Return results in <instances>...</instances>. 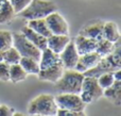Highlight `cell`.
<instances>
[{"label": "cell", "mask_w": 121, "mask_h": 116, "mask_svg": "<svg viewBox=\"0 0 121 116\" xmlns=\"http://www.w3.org/2000/svg\"><path fill=\"white\" fill-rule=\"evenodd\" d=\"M121 68V57H120V40L116 43L114 51L109 54L102 57L96 66L83 72L84 76L99 77L104 72H114Z\"/></svg>", "instance_id": "6da1fadb"}, {"label": "cell", "mask_w": 121, "mask_h": 116, "mask_svg": "<svg viewBox=\"0 0 121 116\" xmlns=\"http://www.w3.org/2000/svg\"><path fill=\"white\" fill-rule=\"evenodd\" d=\"M84 74L75 69H65L62 77L55 82V89L60 93L80 94Z\"/></svg>", "instance_id": "7a4b0ae2"}, {"label": "cell", "mask_w": 121, "mask_h": 116, "mask_svg": "<svg viewBox=\"0 0 121 116\" xmlns=\"http://www.w3.org/2000/svg\"><path fill=\"white\" fill-rule=\"evenodd\" d=\"M56 11V4L50 0H32L26 9L19 12V16L25 19L45 18L50 13Z\"/></svg>", "instance_id": "3957f363"}, {"label": "cell", "mask_w": 121, "mask_h": 116, "mask_svg": "<svg viewBox=\"0 0 121 116\" xmlns=\"http://www.w3.org/2000/svg\"><path fill=\"white\" fill-rule=\"evenodd\" d=\"M56 111L54 97L49 94L38 95L28 106V113L31 115H56Z\"/></svg>", "instance_id": "277c9868"}, {"label": "cell", "mask_w": 121, "mask_h": 116, "mask_svg": "<svg viewBox=\"0 0 121 116\" xmlns=\"http://www.w3.org/2000/svg\"><path fill=\"white\" fill-rule=\"evenodd\" d=\"M79 95L86 104L91 103L92 101L98 100L103 96V89L99 85L96 77L84 76L81 92Z\"/></svg>", "instance_id": "5b68a950"}, {"label": "cell", "mask_w": 121, "mask_h": 116, "mask_svg": "<svg viewBox=\"0 0 121 116\" xmlns=\"http://www.w3.org/2000/svg\"><path fill=\"white\" fill-rule=\"evenodd\" d=\"M13 35V47L17 49L19 54L21 57H28V58H33V59L39 61L40 54H42V50L37 48L34 44H32L22 33H18V32H14L12 33Z\"/></svg>", "instance_id": "8992f818"}, {"label": "cell", "mask_w": 121, "mask_h": 116, "mask_svg": "<svg viewBox=\"0 0 121 116\" xmlns=\"http://www.w3.org/2000/svg\"><path fill=\"white\" fill-rule=\"evenodd\" d=\"M55 103L59 109L71 110L75 112H81L85 110L86 103L81 99L79 94L74 93H62L54 97Z\"/></svg>", "instance_id": "52a82bcc"}, {"label": "cell", "mask_w": 121, "mask_h": 116, "mask_svg": "<svg viewBox=\"0 0 121 116\" xmlns=\"http://www.w3.org/2000/svg\"><path fill=\"white\" fill-rule=\"evenodd\" d=\"M46 23L50 30L51 34H62V35H69V28L66 20L60 14L52 12L45 17Z\"/></svg>", "instance_id": "ba28073f"}, {"label": "cell", "mask_w": 121, "mask_h": 116, "mask_svg": "<svg viewBox=\"0 0 121 116\" xmlns=\"http://www.w3.org/2000/svg\"><path fill=\"white\" fill-rule=\"evenodd\" d=\"M60 59L65 69H74L77 62L79 60V53H78L74 42L72 40H70V42L60 53Z\"/></svg>", "instance_id": "9c48e42d"}, {"label": "cell", "mask_w": 121, "mask_h": 116, "mask_svg": "<svg viewBox=\"0 0 121 116\" xmlns=\"http://www.w3.org/2000/svg\"><path fill=\"white\" fill-rule=\"evenodd\" d=\"M64 70V66H63L62 62L60 61L59 63L53 64V65L49 66L47 68L39 69V72L37 74V76L39 78V80L42 81H49V82L55 83L62 77Z\"/></svg>", "instance_id": "30bf717a"}, {"label": "cell", "mask_w": 121, "mask_h": 116, "mask_svg": "<svg viewBox=\"0 0 121 116\" xmlns=\"http://www.w3.org/2000/svg\"><path fill=\"white\" fill-rule=\"evenodd\" d=\"M101 58L102 57L97 51H91V52L79 55V60L77 62V65H75L74 69L80 72H85L86 70L96 66L97 63L101 60Z\"/></svg>", "instance_id": "8fae6325"}, {"label": "cell", "mask_w": 121, "mask_h": 116, "mask_svg": "<svg viewBox=\"0 0 121 116\" xmlns=\"http://www.w3.org/2000/svg\"><path fill=\"white\" fill-rule=\"evenodd\" d=\"M103 26H104V21L102 20H97L92 23H89L86 27L80 31V35H83L85 37L91 38L95 40H99L103 38Z\"/></svg>", "instance_id": "7c38bea8"}, {"label": "cell", "mask_w": 121, "mask_h": 116, "mask_svg": "<svg viewBox=\"0 0 121 116\" xmlns=\"http://www.w3.org/2000/svg\"><path fill=\"white\" fill-rule=\"evenodd\" d=\"M70 42L69 35H62V34H51L47 37V47L55 53H60L63 49Z\"/></svg>", "instance_id": "4fadbf2b"}, {"label": "cell", "mask_w": 121, "mask_h": 116, "mask_svg": "<svg viewBox=\"0 0 121 116\" xmlns=\"http://www.w3.org/2000/svg\"><path fill=\"white\" fill-rule=\"evenodd\" d=\"M73 42H74L75 48H77V51H78V53H79V55L85 54V53L91 52V51L96 50L97 40H91V38L85 37V36L79 34V35L74 38Z\"/></svg>", "instance_id": "5bb4252c"}, {"label": "cell", "mask_w": 121, "mask_h": 116, "mask_svg": "<svg viewBox=\"0 0 121 116\" xmlns=\"http://www.w3.org/2000/svg\"><path fill=\"white\" fill-rule=\"evenodd\" d=\"M21 33L32 43L37 47L39 50H44L45 48H47V37L43 36L42 34L35 32L34 30H32L31 28H29L28 26L23 27L21 29Z\"/></svg>", "instance_id": "9a60e30c"}, {"label": "cell", "mask_w": 121, "mask_h": 116, "mask_svg": "<svg viewBox=\"0 0 121 116\" xmlns=\"http://www.w3.org/2000/svg\"><path fill=\"white\" fill-rule=\"evenodd\" d=\"M103 96L117 106L121 104V80H115L107 89H103Z\"/></svg>", "instance_id": "2e32d148"}, {"label": "cell", "mask_w": 121, "mask_h": 116, "mask_svg": "<svg viewBox=\"0 0 121 116\" xmlns=\"http://www.w3.org/2000/svg\"><path fill=\"white\" fill-rule=\"evenodd\" d=\"M60 61V54L59 53L53 52L51 49H49L48 47L45 48L44 50H42V54H40L39 59V69H44L49 66L56 64Z\"/></svg>", "instance_id": "e0dca14e"}, {"label": "cell", "mask_w": 121, "mask_h": 116, "mask_svg": "<svg viewBox=\"0 0 121 116\" xmlns=\"http://www.w3.org/2000/svg\"><path fill=\"white\" fill-rule=\"evenodd\" d=\"M103 38L109 40L112 43H116L120 40V33L118 30L117 23L109 21V22H104L103 26Z\"/></svg>", "instance_id": "ac0fdd59"}, {"label": "cell", "mask_w": 121, "mask_h": 116, "mask_svg": "<svg viewBox=\"0 0 121 116\" xmlns=\"http://www.w3.org/2000/svg\"><path fill=\"white\" fill-rule=\"evenodd\" d=\"M19 65L28 75H37L39 72V61L33 58L21 57L19 60Z\"/></svg>", "instance_id": "d6986e66"}, {"label": "cell", "mask_w": 121, "mask_h": 116, "mask_svg": "<svg viewBox=\"0 0 121 116\" xmlns=\"http://www.w3.org/2000/svg\"><path fill=\"white\" fill-rule=\"evenodd\" d=\"M15 16V11L10 0H2L0 4V23H6Z\"/></svg>", "instance_id": "ffe728a7"}, {"label": "cell", "mask_w": 121, "mask_h": 116, "mask_svg": "<svg viewBox=\"0 0 121 116\" xmlns=\"http://www.w3.org/2000/svg\"><path fill=\"white\" fill-rule=\"evenodd\" d=\"M28 27L31 28L32 30H34L35 32L42 34L45 37H48L51 35V32L49 30L48 26L46 23L45 18H38V19H31L28 22Z\"/></svg>", "instance_id": "44dd1931"}, {"label": "cell", "mask_w": 121, "mask_h": 116, "mask_svg": "<svg viewBox=\"0 0 121 116\" xmlns=\"http://www.w3.org/2000/svg\"><path fill=\"white\" fill-rule=\"evenodd\" d=\"M9 75H10V81L13 83H18L20 81H23L28 77V74L19 65V63L10 65V72H9Z\"/></svg>", "instance_id": "7402d4cb"}, {"label": "cell", "mask_w": 121, "mask_h": 116, "mask_svg": "<svg viewBox=\"0 0 121 116\" xmlns=\"http://www.w3.org/2000/svg\"><path fill=\"white\" fill-rule=\"evenodd\" d=\"M117 43V42H116ZM116 43H112L109 40L102 38V40H97V45H96V50L101 57H105V55L109 54L114 51L116 47Z\"/></svg>", "instance_id": "603a6c76"}, {"label": "cell", "mask_w": 121, "mask_h": 116, "mask_svg": "<svg viewBox=\"0 0 121 116\" xmlns=\"http://www.w3.org/2000/svg\"><path fill=\"white\" fill-rule=\"evenodd\" d=\"M20 58H21V55L19 54L17 49L13 46L3 51V61L5 62V63H8L9 65L19 63Z\"/></svg>", "instance_id": "cb8c5ba5"}, {"label": "cell", "mask_w": 121, "mask_h": 116, "mask_svg": "<svg viewBox=\"0 0 121 116\" xmlns=\"http://www.w3.org/2000/svg\"><path fill=\"white\" fill-rule=\"evenodd\" d=\"M13 46V35L10 31L0 30V50L4 51Z\"/></svg>", "instance_id": "d4e9b609"}, {"label": "cell", "mask_w": 121, "mask_h": 116, "mask_svg": "<svg viewBox=\"0 0 121 116\" xmlns=\"http://www.w3.org/2000/svg\"><path fill=\"white\" fill-rule=\"evenodd\" d=\"M97 80H98L99 85L103 89H105L113 84L114 81H115V78H114L113 72H104V74L100 75L99 77H97Z\"/></svg>", "instance_id": "484cf974"}, {"label": "cell", "mask_w": 121, "mask_h": 116, "mask_svg": "<svg viewBox=\"0 0 121 116\" xmlns=\"http://www.w3.org/2000/svg\"><path fill=\"white\" fill-rule=\"evenodd\" d=\"M31 1L32 0H10L11 4L15 11V14H18L23 9H26Z\"/></svg>", "instance_id": "4316f807"}, {"label": "cell", "mask_w": 121, "mask_h": 116, "mask_svg": "<svg viewBox=\"0 0 121 116\" xmlns=\"http://www.w3.org/2000/svg\"><path fill=\"white\" fill-rule=\"evenodd\" d=\"M10 65L4 61H0V80L10 81Z\"/></svg>", "instance_id": "83f0119b"}, {"label": "cell", "mask_w": 121, "mask_h": 116, "mask_svg": "<svg viewBox=\"0 0 121 116\" xmlns=\"http://www.w3.org/2000/svg\"><path fill=\"white\" fill-rule=\"evenodd\" d=\"M56 115H60V116H84L85 115V112H84V111H81V112H75V111L64 110V109H59L57 108Z\"/></svg>", "instance_id": "f1b7e54d"}, {"label": "cell", "mask_w": 121, "mask_h": 116, "mask_svg": "<svg viewBox=\"0 0 121 116\" xmlns=\"http://www.w3.org/2000/svg\"><path fill=\"white\" fill-rule=\"evenodd\" d=\"M13 115V109L9 108L8 106L1 104L0 106V116H10Z\"/></svg>", "instance_id": "f546056e"}, {"label": "cell", "mask_w": 121, "mask_h": 116, "mask_svg": "<svg viewBox=\"0 0 121 116\" xmlns=\"http://www.w3.org/2000/svg\"><path fill=\"white\" fill-rule=\"evenodd\" d=\"M113 75H114V78H115V80H121V70L120 69L114 71Z\"/></svg>", "instance_id": "4dcf8cb0"}, {"label": "cell", "mask_w": 121, "mask_h": 116, "mask_svg": "<svg viewBox=\"0 0 121 116\" xmlns=\"http://www.w3.org/2000/svg\"><path fill=\"white\" fill-rule=\"evenodd\" d=\"M0 61H3V51L0 50Z\"/></svg>", "instance_id": "1f68e13d"}, {"label": "cell", "mask_w": 121, "mask_h": 116, "mask_svg": "<svg viewBox=\"0 0 121 116\" xmlns=\"http://www.w3.org/2000/svg\"><path fill=\"white\" fill-rule=\"evenodd\" d=\"M1 2H2V0H0V4H1Z\"/></svg>", "instance_id": "d6a6232c"}]
</instances>
